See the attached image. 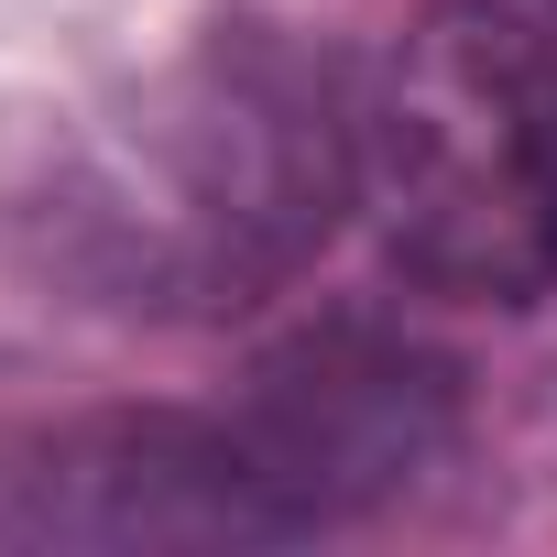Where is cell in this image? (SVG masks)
<instances>
[{"instance_id":"obj_1","label":"cell","mask_w":557,"mask_h":557,"mask_svg":"<svg viewBox=\"0 0 557 557\" xmlns=\"http://www.w3.org/2000/svg\"><path fill=\"white\" fill-rule=\"evenodd\" d=\"M350 197L339 77L273 34H208L55 164V262L132 318H230L285 285Z\"/></svg>"},{"instance_id":"obj_2","label":"cell","mask_w":557,"mask_h":557,"mask_svg":"<svg viewBox=\"0 0 557 557\" xmlns=\"http://www.w3.org/2000/svg\"><path fill=\"white\" fill-rule=\"evenodd\" d=\"M361 208L426 296H557V34L503 0H426L350 99Z\"/></svg>"},{"instance_id":"obj_3","label":"cell","mask_w":557,"mask_h":557,"mask_svg":"<svg viewBox=\"0 0 557 557\" xmlns=\"http://www.w3.org/2000/svg\"><path fill=\"white\" fill-rule=\"evenodd\" d=\"M230 437H240L273 524L318 535V524L405 492L448 448V372L383 329H307L251 372V394L230 405Z\"/></svg>"},{"instance_id":"obj_4","label":"cell","mask_w":557,"mask_h":557,"mask_svg":"<svg viewBox=\"0 0 557 557\" xmlns=\"http://www.w3.org/2000/svg\"><path fill=\"white\" fill-rule=\"evenodd\" d=\"M12 546H273V524L230 416H88L0 459Z\"/></svg>"}]
</instances>
